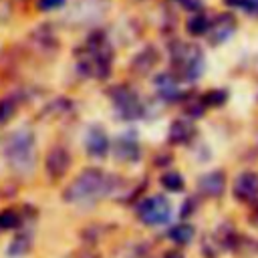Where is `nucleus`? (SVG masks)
Returning a JSON list of instances; mask_svg holds the SVG:
<instances>
[{"label":"nucleus","mask_w":258,"mask_h":258,"mask_svg":"<svg viewBox=\"0 0 258 258\" xmlns=\"http://www.w3.org/2000/svg\"><path fill=\"white\" fill-rule=\"evenodd\" d=\"M117 155L123 157V159H135L139 157V147L135 141H129V139H119V147H117Z\"/></svg>","instance_id":"11"},{"label":"nucleus","mask_w":258,"mask_h":258,"mask_svg":"<svg viewBox=\"0 0 258 258\" xmlns=\"http://www.w3.org/2000/svg\"><path fill=\"white\" fill-rule=\"evenodd\" d=\"M163 258H183V256H181L179 252H167V254H165Z\"/></svg>","instance_id":"22"},{"label":"nucleus","mask_w":258,"mask_h":258,"mask_svg":"<svg viewBox=\"0 0 258 258\" xmlns=\"http://www.w3.org/2000/svg\"><path fill=\"white\" fill-rule=\"evenodd\" d=\"M250 218H252V222L258 224V202L254 204V210H252V216H250Z\"/></svg>","instance_id":"21"},{"label":"nucleus","mask_w":258,"mask_h":258,"mask_svg":"<svg viewBox=\"0 0 258 258\" xmlns=\"http://www.w3.org/2000/svg\"><path fill=\"white\" fill-rule=\"evenodd\" d=\"M171 214V206L163 196H151L145 198L139 206H137V216L143 224L147 226H157V224H165L169 220Z\"/></svg>","instance_id":"3"},{"label":"nucleus","mask_w":258,"mask_h":258,"mask_svg":"<svg viewBox=\"0 0 258 258\" xmlns=\"http://www.w3.org/2000/svg\"><path fill=\"white\" fill-rule=\"evenodd\" d=\"M198 187L202 194L210 196V198H218L222 196L224 187H226V177H224V171H210L206 175L200 177L198 181Z\"/></svg>","instance_id":"7"},{"label":"nucleus","mask_w":258,"mask_h":258,"mask_svg":"<svg viewBox=\"0 0 258 258\" xmlns=\"http://www.w3.org/2000/svg\"><path fill=\"white\" fill-rule=\"evenodd\" d=\"M107 147H109L107 135H105L99 127H93V129L89 131V135H87V151H89L91 155H95V157H101V155H105Z\"/></svg>","instance_id":"8"},{"label":"nucleus","mask_w":258,"mask_h":258,"mask_svg":"<svg viewBox=\"0 0 258 258\" xmlns=\"http://www.w3.org/2000/svg\"><path fill=\"white\" fill-rule=\"evenodd\" d=\"M167 236H169L175 244H189L191 238H194V228H191L189 224H177V226H173V228L169 230Z\"/></svg>","instance_id":"10"},{"label":"nucleus","mask_w":258,"mask_h":258,"mask_svg":"<svg viewBox=\"0 0 258 258\" xmlns=\"http://www.w3.org/2000/svg\"><path fill=\"white\" fill-rule=\"evenodd\" d=\"M38 2H40V8L50 10V8H54V6H60L64 0H38Z\"/></svg>","instance_id":"20"},{"label":"nucleus","mask_w":258,"mask_h":258,"mask_svg":"<svg viewBox=\"0 0 258 258\" xmlns=\"http://www.w3.org/2000/svg\"><path fill=\"white\" fill-rule=\"evenodd\" d=\"M191 135H194V127L185 119H177L169 127V141L171 143H185Z\"/></svg>","instance_id":"9"},{"label":"nucleus","mask_w":258,"mask_h":258,"mask_svg":"<svg viewBox=\"0 0 258 258\" xmlns=\"http://www.w3.org/2000/svg\"><path fill=\"white\" fill-rule=\"evenodd\" d=\"M157 89L161 91V95H163L165 99H169V97H175V95H177L175 81H173V79H169L167 75H163V77H159V79H157Z\"/></svg>","instance_id":"14"},{"label":"nucleus","mask_w":258,"mask_h":258,"mask_svg":"<svg viewBox=\"0 0 258 258\" xmlns=\"http://www.w3.org/2000/svg\"><path fill=\"white\" fill-rule=\"evenodd\" d=\"M206 28H208V20H206L204 16H196V18H191V20L187 22V30H189L191 34H202Z\"/></svg>","instance_id":"17"},{"label":"nucleus","mask_w":258,"mask_h":258,"mask_svg":"<svg viewBox=\"0 0 258 258\" xmlns=\"http://www.w3.org/2000/svg\"><path fill=\"white\" fill-rule=\"evenodd\" d=\"M161 185H163L165 189H169V191H179V189L183 187V179H181L179 173L169 171V173H165V175L161 177Z\"/></svg>","instance_id":"15"},{"label":"nucleus","mask_w":258,"mask_h":258,"mask_svg":"<svg viewBox=\"0 0 258 258\" xmlns=\"http://www.w3.org/2000/svg\"><path fill=\"white\" fill-rule=\"evenodd\" d=\"M113 187V179L103 173L101 169H85L64 191V200L69 202H87L93 198H99L107 191H111Z\"/></svg>","instance_id":"1"},{"label":"nucleus","mask_w":258,"mask_h":258,"mask_svg":"<svg viewBox=\"0 0 258 258\" xmlns=\"http://www.w3.org/2000/svg\"><path fill=\"white\" fill-rule=\"evenodd\" d=\"M69 165H71V155H69L67 149L54 147V149L48 151V155H46V173L50 177H62L69 171Z\"/></svg>","instance_id":"6"},{"label":"nucleus","mask_w":258,"mask_h":258,"mask_svg":"<svg viewBox=\"0 0 258 258\" xmlns=\"http://www.w3.org/2000/svg\"><path fill=\"white\" fill-rule=\"evenodd\" d=\"M224 101H226V93L224 91H210L204 97V103L206 105H222Z\"/></svg>","instance_id":"18"},{"label":"nucleus","mask_w":258,"mask_h":258,"mask_svg":"<svg viewBox=\"0 0 258 258\" xmlns=\"http://www.w3.org/2000/svg\"><path fill=\"white\" fill-rule=\"evenodd\" d=\"M28 248H30L28 238H26V236H18V238L12 240V244H10V248H8V254H12V256H22L24 252H28Z\"/></svg>","instance_id":"16"},{"label":"nucleus","mask_w":258,"mask_h":258,"mask_svg":"<svg viewBox=\"0 0 258 258\" xmlns=\"http://www.w3.org/2000/svg\"><path fill=\"white\" fill-rule=\"evenodd\" d=\"M234 28V22L230 20V16H220V20L216 22L214 26V34H216V40H224Z\"/></svg>","instance_id":"13"},{"label":"nucleus","mask_w":258,"mask_h":258,"mask_svg":"<svg viewBox=\"0 0 258 258\" xmlns=\"http://www.w3.org/2000/svg\"><path fill=\"white\" fill-rule=\"evenodd\" d=\"M115 105H117V109L121 111V115H123L125 119H135V117L141 115V103H139L137 95H135L133 91L125 89V87L117 91V95H115Z\"/></svg>","instance_id":"5"},{"label":"nucleus","mask_w":258,"mask_h":258,"mask_svg":"<svg viewBox=\"0 0 258 258\" xmlns=\"http://www.w3.org/2000/svg\"><path fill=\"white\" fill-rule=\"evenodd\" d=\"M6 157L18 171H30L34 165V137L28 131H18L6 145Z\"/></svg>","instance_id":"2"},{"label":"nucleus","mask_w":258,"mask_h":258,"mask_svg":"<svg viewBox=\"0 0 258 258\" xmlns=\"http://www.w3.org/2000/svg\"><path fill=\"white\" fill-rule=\"evenodd\" d=\"M18 224H20L18 212H14V210H2L0 212V232L10 230V228H16Z\"/></svg>","instance_id":"12"},{"label":"nucleus","mask_w":258,"mask_h":258,"mask_svg":"<svg viewBox=\"0 0 258 258\" xmlns=\"http://www.w3.org/2000/svg\"><path fill=\"white\" fill-rule=\"evenodd\" d=\"M234 196L240 202H254L258 198V173L244 171L234 181Z\"/></svg>","instance_id":"4"},{"label":"nucleus","mask_w":258,"mask_h":258,"mask_svg":"<svg viewBox=\"0 0 258 258\" xmlns=\"http://www.w3.org/2000/svg\"><path fill=\"white\" fill-rule=\"evenodd\" d=\"M12 113H14V103H12L10 99L0 101V121H6Z\"/></svg>","instance_id":"19"}]
</instances>
